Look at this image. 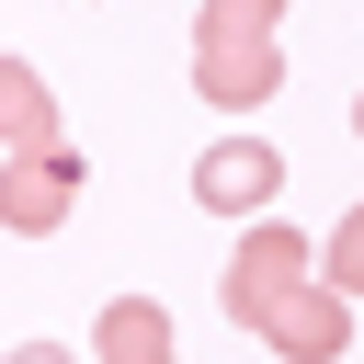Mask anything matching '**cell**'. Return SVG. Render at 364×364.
<instances>
[{
	"label": "cell",
	"mask_w": 364,
	"mask_h": 364,
	"mask_svg": "<svg viewBox=\"0 0 364 364\" xmlns=\"http://www.w3.org/2000/svg\"><path fill=\"white\" fill-rule=\"evenodd\" d=\"M284 11L296 0H205L193 11V102L262 114L284 91Z\"/></svg>",
	"instance_id": "2"
},
{
	"label": "cell",
	"mask_w": 364,
	"mask_h": 364,
	"mask_svg": "<svg viewBox=\"0 0 364 364\" xmlns=\"http://www.w3.org/2000/svg\"><path fill=\"white\" fill-rule=\"evenodd\" d=\"M80 182H91V159H80V148L0 159V228H11V239H57V228H68V205H80Z\"/></svg>",
	"instance_id": "4"
},
{
	"label": "cell",
	"mask_w": 364,
	"mask_h": 364,
	"mask_svg": "<svg viewBox=\"0 0 364 364\" xmlns=\"http://www.w3.org/2000/svg\"><path fill=\"white\" fill-rule=\"evenodd\" d=\"M318 284H330L341 307H364V205H353V216L318 239Z\"/></svg>",
	"instance_id": "7"
},
{
	"label": "cell",
	"mask_w": 364,
	"mask_h": 364,
	"mask_svg": "<svg viewBox=\"0 0 364 364\" xmlns=\"http://www.w3.org/2000/svg\"><path fill=\"white\" fill-rule=\"evenodd\" d=\"M353 136H364V91H353Z\"/></svg>",
	"instance_id": "9"
},
{
	"label": "cell",
	"mask_w": 364,
	"mask_h": 364,
	"mask_svg": "<svg viewBox=\"0 0 364 364\" xmlns=\"http://www.w3.org/2000/svg\"><path fill=\"white\" fill-rule=\"evenodd\" d=\"M46 148H68V125H57V91H46L23 57H0V159H46Z\"/></svg>",
	"instance_id": "6"
},
{
	"label": "cell",
	"mask_w": 364,
	"mask_h": 364,
	"mask_svg": "<svg viewBox=\"0 0 364 364\" xmlns=\"http://www.w3.org/2000/svg\"><path fill=\"white\" fill-rule=\"evenodd\" d=\"M273 193H284V148L273 136H216L205 159H193V205L205 216H273Z\"/></svg>",
	"instance_id": "3"
},
{
	"label": "cell",
	"mask_w": 364,
	"mask_h": 364,
	"mask_svg": "<svg viewBox=\"0 0 364 364\" xmlns=\"http://www.w3.org/2000/svg\"><path fill=\"white\" fill-rule=\"evenodd\" d=\"M216 296H228V318L250 341H273V364H341L353 353V307L318 284V239H296L284 216H250L239 228Z\"/></svg>",
	"instance_id": "1"
},
{
	"label": "cell",
	"mask_w": 364,
	"mask_h": 364,
	"mask_svg": "<svg viewBox=\"0 0 364 364\" xmlns=\"http://www.w3.org/2000/svg\"><path fill=\"white\" fill-rule=\"evenodd\" d=\"M0 364H80V353H68V341H11Z\"/></svg>",
	"instance_id": "8"
},
{
	"label": "cell",
	"mask_w": 364,
	"mask_h": 364,
	"mask_svg": "<svg viewBox=\"0 0 364 364\" xmlns=\"http://www.w3.org/2000/svg\"><path fill=\"white\" fill-rule=\"evenodd\" d=\"M91 364H182L171 307H159V296H114V307L91 318Z\"/></svg>",
	"instance_id": "5"
}]
</instances>
